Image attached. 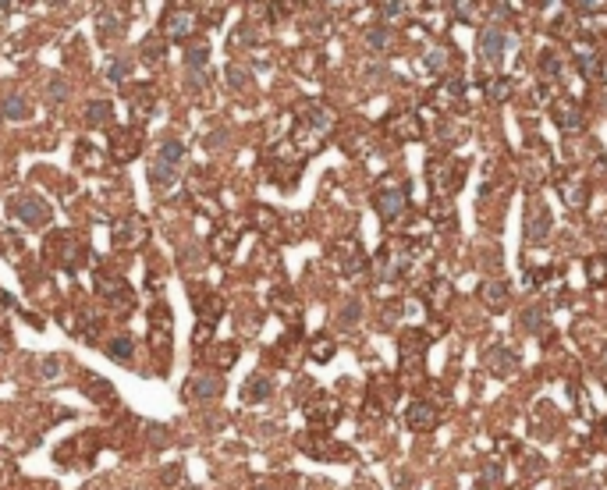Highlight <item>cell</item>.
Instances as JSON below:
<instances>
[{"label": "cell", "mask_w": 607, "mask_h": 490, "mask_svg": "<svg viewBox=\"0 0 607 490\" xmlns=\"http://www.w3.org/2000/svg\"><path fill=\"white\" fill-rule=\"evenodd\" d=\"M181 160H185V146H181L178 139L164 142V146L157 149V160H149V185H153V189H167V185H174Z\"/></svg>", "instance_id": "6da1fadb"}, {"label": "cell", "mask_w": 607, "mask_h": 490, "mask_svg": "<svg viewBox=\"0 0 607 490\" xmlns=\"http://www.w3.org/2000/svg\"><path fill=\"white\" fill-rule=\"evenodd\" d=\"M46 256H50L60 270H78V267L85 263L89 249H85V242L75 238L71 231H57V235L46 238Z\"/></svg>", "instance_id": "7a4b0ae2"}, {"label": "cell", "mask_w": 607, "mask_h": 490, "mask_svg": "<svg viewBox=\"0 0 607 490\" xmlns=\"http://www.w3.org/2000/svg\"><path fill=\"white\" fill-rule=\"evenodd\" d=\"M8 210H11V217L18 224H25V228H43L50 221V206L40 196H15L8 203Z\"/></svg>", "instance_id": "3957f363"}, {"label": "cell", "mask_w": 607, "mask_h": 490, "mask_svg": "<svg viewBox=\"0 0 607 490\" xmlns=\"http://www.w3.org/2000/svg\"><path fill=\"white\" fill-rule=\"evenodd\" d=\"M199 28V15L192 11V8H167L164 11V18H160V33L167 36V40H189L192 33Z\"/></svg>", "instance_id": "277c9868"}, {"label": "cell", "mask_w": 607, "mask_h": 490, "mask_svg": "<svg viewBox=\"0 0 607 490\" xmlns=\"http://www.w3.org/2000/svg\"><path fill=\"white\" fill-rule=\"evenodd\" d=\"M96 292H100L107 302L117 305V313H132L135 295H132V288L125 285V278H117V273H96Z\"/></svg>", "instance_id": "5b68a950"}, {"label": "cell", "mask_w": 607, "mask_h": 490, "mask_svg": "<svg viewBox=\"0 0 607 490\" xmlns=\"http://www.w3.org/2000/svg\"><path fill=\"white\" fill-rule=\"evenodd\" d=\"M504 47H508V36H504V28H494L487 25L479 33V60L487 68H497L501 65V57H504Z\"/></svg>", "instance_id": "8992f818"}, {"label": "cell", "mask_w": 607, "mask_h": 490, "mask_svg": "<svg viewBox=\"0 0 607 490\" xmlns=\"http://www.w3.org/2000/svg\"><path fill=\"white\" fill-rule=\"evenodd\" d=\"M437 409L430 405V402H422V398H416V402H409L405 405V426L409 430H416V434H430L434 426H437Z\"/></svg>", "instance_id": "52a82bcc"}, {"label": "cell", "mask_w": 607, "mask_h": 490, "mask_svg": "<svg viewBox=\"0 0 607 490\" xmlns=\"http://www.w3.org/2000/svg\"><path fill=\"white\" fill-rule=\"evenodd\" d=\"M110 238H114V245H121V249H135V245L146 238L142 217H117L110 224Z\"/></svg>", "instance_id": "ba28073f"}, {"label": "cell", "mask_w": 607, "mask_h": 490, "mask_svg": "<svg viewBox=\"0 0 607 490\" xmlns=\"http://www.w3.org/2000/svg\"><path fill=\"white\" fill-rule=\"evenodd\" d=\"M377 213L384 221H398L402 213H405V206H409V196H405V189H398V185H384L380 192H377Z\"/></svg>", "instance_id": "9c48e42d"}, {"label": "cell", "mask_w": 607, "mask_h": 490, "mask_svg": "<svg viewBox=\"0 0 607 490\" xmlns=\"http://www.w3.org/2000/svg\"><path fill=\"white\" fill-rule=\"evenodd\" d=\"M139 146H142V135L132 132V128H117V132H110V157H114L117 164L135 160V157H139Z\"/></svg>", "instance_id": "30bf717a"}, {"label": "cell", "mask_w": 607, "mask_h": 490, "mask_svg": "<svg viewBox=\"0 0 607 490\" xmlns=\"http://www.w3.org/2000/svg\"><path fill=\"white\" fill-rule=\"evenodd\" d=\"M483 359H487V370L490 373H497V377H511V373H519V355H515V352H508L504 345H494V348H487V355H483Z\"/></svg>", "instance_id": "8fae6325"}, {"label": "cell", "mask_w": 607, "mask_h": 490, "mask_svg": "<svg viewBox=\"0 0 607 490\" xmlns=\"http://www.w3.org/2000/svg\"><path fill=\"white\" fill-rule=\"evenodd\" d=\"M522 235H526V242H533V245L547 242V235H551V217H547V213H543L540 206H533V210H529V217H526Z\"/></svg>", "instance_id": "7c38bea8"}, {"label": "cell", "mask_w": 607, "mask_h": 490, "mask_svg": "<svg viewBox=\"0 0 607 490\" xmlns=\"http://www.w3.org/2000/svg\"><path fill=\"white\" fill-rule=\"evenodd\" d=\"M427 345H430V338L422 330H409L405 334V338H402V366H405V370H409V366L416 370L419 355H422V348H427Z\"/></svg>", "instance_id": "4fadbf2b"}, {"label": "cell", "mask_w": 607, "mask_h": 490, "mask_svg": "<svg viewBox=\"0 0 607 490\" xmlns=\"http://www.w3.org/2000/svg\"><path fill=\"white\" fill-rule=\"evenodd\" d=\"M551 117L558 121V128L565 132H575V128H583V114H579V103H572V100H558L551 107Z\"/></svg>", "instance_id": "5bb4252c"}, {"label": "cell", "mask_w": 607, "mask_h": 490, "mask_svg": "<svg viewBox=\"0 0 607 490\" xmlns=\"http://www.w3.org/2000/svg\"><path fill=\"white\" fill-rule=\"evenodd\" d=\"M221 377H214V373H196L192 380H189V394L196 398V402H210V398H217L221 394Z\"/></svg>", "instance_id": "9a60e30c"}, {"label": "cell", "mask_w": 607, "mask_h": 490, "mask_svg": "<svg viewBox=\"0 0 607 490\" xmlns=\"http://www.w3.org/2000/svg\"><path fill=\"white\" fill-rule=\"evenodd\" d=\"M309 412V423L313 426H334V423H338V402H334V398H316V402L306 409Z\"/></svg>", "instance_id": "2e32d148"}, {"label": "cell", "mask_w": 607, "mask_h": 490, "mask_svg": "<svg viewBox=\"0 0 607 490\" xmlns=\"http://www.w3.org/2000/svg\"><path fill=\"white\" fill-rule=\"evenodd\" d=\"M96 25H100V36L107 40V36H121L125 33V18H121V11H110V8H103L100 11V18H96Z\"/></svg>", "instance_id": "e0dca14e"}, {"label": "cell", "mask_w": 607, "mask_h": 490, "mask_svg": "<svg viewBox=\"0 0 607 490\" xmlns=\"http://www.w3.org/2000/svg\"><path fill=\"white\" fill-rule=\"evenodd\" d=\"M479 295H483V302L490 305V310H504V302H508V285L504 281H487L479 288Z\"/></svg>", "instance_id": "ac0fdd59"}, {"label": "cell", "mask_w": 607, "mask_h": 490, "mask_svg": "<svg viewBox=\"0 0 607 490\" xmlns=\"http://www.w3.org/2000/svg\"><path fill=\"white\" fill-rule=\"evenodd\" d=\"M132 114L135 117H149V114H153V89H149V85H139V89H132Z\"/></svg>", "instance_id": "d6986e66"}, {"label": "cell", "mask_w": 607, "mask_h": 490, "mask_svg": "<svg viewBox=\"0 0 607 490\" xmlns=\"http://www.w3.org/2000/svg\"><path fill=\"white\" fill-rule=\"evenodd\" d=\"M85 121H89V125H93V128H100V125H110V121H114V107H110L107 100H93V103L85 107Z\"/></svg>", "instance_id": "ffe728a7"}, {"label": "cell", "mask_w": 607, "mask_h": 490, "mask_svg": "<svg viewBox=\"0 0 607 490\" xmlns=\"http://www.w3.org/2000/svg\"><path fill=\"white\" fill-rule=\"evenodd\" d=\"M139 57L146 60L149 68H157V65H164V57H167V47L160 43V36H149L146 43H142V50H139Z\"/></svg>", "instance_id": "44dd1931"}, {"label": "cell", "mask_w": 607, "mask_h": 490, "mask_svg": "<svg viewBox=\"0 0 607 490\" xmlns=\"http://www.w3.org/2000/svg\"><path fill=\"white\" fill-rule=\"evenodd\" d=\"M0 117H8V121H25V117H28V100H25V96H8L4 103H0Z\"/></svg>", "instance_id": "7402d4cb"}, {"label": "cell", "mask_w": 607, "mask_h": 490, "mask_svg": "<svg viewBox=\"0 0 607 490\" xmlns=\"http://www.w3.org/2000/svg\"><path fill=\"white\" fill-rule=\"evenodd\" d=\"M241 398H246V402H263V398H270V377H249Z\"/></svg>", "instance_id": "603a6c76"}, {"label": "cell", "mask_w": 607, "mask_h": 490, "mask_svg": "<svg viewBox=\"0 0 607 490\" xmlns=\"http://www.w3.org/2000/svg\"><path fill=\"white\" fill-rule=\"evenodd\" d=\"M543 323H547V316H543L540 305H529V310H522V316H519V327H522V330H529V334L543 330Z\"/></svg>", "instance_id": "cb8c5ba5"}, {"label": "cell", "mask_w": 607, "mask_h": 490, "mask_svg": "<svg viewBox=\"0 0 607 490\" xmlns=\"http://www.w3.org/2000/svg\"><path fill=\"white\" fill-rule=\"evenodd\" d=\"M85 384H89V387H85V394H89V398H96V402H103V405H107V402H114V391H110V384H107V380H100V377H85Z\"/></svg>", "instance_id": "d4e9b609"}, {"label": "cell", "mask_w": 607, "mask_h": 490, "mask_svg": "<svg viewBox=\"0 0 607 490\" xmlns=\"http://www.w3.org/2000/svg\"><path fill=\"white\" fill-rule=\"evenodd\" d=\"M128 71H132V60H125V57H110L107 60V78L110 82H125Z\"/></svg>", "instance_id": "484cf974"}, {"label": "cell", "mask_w": 607, "mask_h": 490, "mask_svg": "<svg viewBox=\"0 0 607 490\" xmlns=\"http://www.w3.org/2000/svg\"><path fill=\"white\" fill-rule=\"evenodd\" d=\"M107 355L117 359V362H128V359H132V338H114V341H107Z\"/></svg>", "instance_id": "4316f807"}, {"label": "cell", "mask_w": 607, "mask_h": 490, "mask_svg": "<svg viewBox=\"0 0 607 490\" xmlns=\"http://www.w3.org/2000/svg\"><path fill=\"white\" fill-rule=\"evenodd\" d=\"M540 71H543V78H561V60L554 50H547L540 57Z\"/></svg>", "instance_id": "83f0119b"}, {"label": "cell", "mask_w": 607, "mask_h": 490, "mask_svg": "<svg viewBox=\"0 0 607 490\" xmlns=\"http://www.w3.org/2000/svg\"><path fill=\"white\" fill-rule=\"evenodd\" d=\"M206 60H210V47H206V43H192L189 53H185V65H189V68H203Z\"/></svg>", "instance_id": "f1b7e54d"}, {"label": "cell", "mask_w": 607, "mask_h": 490, "mask_svg": "<svg viewBox=\"0 0 607 490\" xmlns=\"http://www.w3.org/2000/svg\"><path fill=\"white\" fill-rule=\"evenodd\" d=\"M586 270H590V281L593 285H604L607 281V260L604 256H590L586 260Z\"/></svg>", "instance_id": "f546056e"}, {"label": "cell", "mask_w": 607, "mask_h": 490, "mask_svg": "<svg viewBox=\"0 0 607 490\" xmlns=\"http://www.w3.org/2000/svg\"><path fill=\"white\" fill-rule=\"evenodd\" d=\"M487 96H490L494 103L508 100V96H511V82H508V78H494V82H487Z\"/></svg>", "instance_id": "4dcf8cb0"}, {"label": "cell", "mask_w": 607, "mask_h": 490, "mask_svg": "<svg viewBox=\"0 0 607 490\" xmlns=\"http://www.w3.org/2000/svg\"><path fill=\"white\" fill-rule=\"evenodd\" d=\"M366 43H370V50H387V43H391V36H387V28H366Z\"/></svg>", "instance_id": "1f68e13d"}, {"label": "cell", "mask_w": 607, "mask_h": 490, "mask_svg": "<svg viewBox=\"0 0 607 490\" xmlns=\"http://www.w3.org/2000/svg\"><path fill=\"white\" fill-rule=\"evenodd\" d=\"M330 355H334V341H327V338H316V341H313V359H316V362H327Z\"/></svg>", "instance_id": "d6a6232c"}, {"label": "cell", "mask_w": 607, "mask_h": 490, "mask_svg": "<svg viewBox=\"0 0 607 490\" xmlns=\"http://www.w3.org/2000/svg\"><path fill=\"white\" fill-rule=\"evenodd\" d=\"M359 313H362V310H359V302H348L345 310H341V323H355Z\"/></svg>", "instance_id": "836d02e7"}, {"label": "cell", "mask_w": 607, "mask_h": 490, "mask_svg": "<svg viewBox=\"0 0 607 490\" xmlns=\"http://www.w3.org/2000/svg\"><path fill=\"white\" fill-rule=\"evenodd\" d=\"M60 373V359L57 355H50L46 362H43V377H57Z\"/></svg>", "instance_id": "e575fe53"}, {"label": "cell", "mask_w": 607, "mask_h": 490, "mask_svg": "<svg viewBox=\"0 0 607 490\" xmlns=\"http://www.w3.org/2000/svg\"><path fill=\"white\" fill-rule=\"evenodd\" d=\"M497 480H501V469L494 466V469H487V473L479 476V487H490V483H497Z\"/></svg>", "instance_id": "d590c367"}, {"label": "cell", "mask_w": 607, "mask_h": 490, "mask_svg": "<svg viewBox=\"0 0 607 490\" xmlns=\"http://www.w3.org/2000/svg\"><path fill=\"white\" fill-rule=\"evenodd\" d=\"M409 8L405 4H380V15H387V18H394V15H405Z\"/></svg>", "instance_id": "8d00e7d4"}, {"label": "cell", "mask_w": 607, "mask_h": 490, "mask_svg": "<svg viewBox=\"0 0 607 490\" xmlns=\"http://www.w3.org/2000/svg\"><path fill=\"white\" fill-rule=\"evenodd\" d=\"M604 107H607V93H604Z\"/></svg>", "instance_id": "74e56055"}, {"label": "cell", "mask_w": 607, "mask_h": 490, "mask_svg": "<svg viewBox=\"0 0 607 490\" xmlns=\"http://www.w3.org/2000/svg\"><path fill=\"white\" fill-rule=\"evenodd\" d=\"M256 490H270V487H256Z\"/></svg>", "instance_id": "f35d334b"}, {"label": "cell", "mask_w": 607, "mask_h": 490, "mask_svg": "<svg viewBox=\"0 0 607 490\" xmlns=\"http://www.w3.org/2000/svg\"><path fill=\"white\" fill-rule=\"evenodd\" d=\"M604 434H607V423H604Z\"/></svg>", "instance_id": "ab89813d"}]
</instances>
